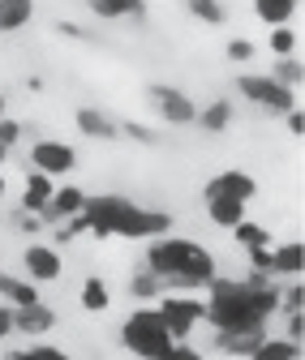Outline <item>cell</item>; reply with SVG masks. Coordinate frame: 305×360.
I'll use <instances>...</instances> for the list:
<instances>
[{
  "label": "cell",
  "instance_id": "obj_1",
  "mask_svg": "<svg viewBox=\"0 0 305 360\" xmlns=\"http://www.w3.org/2000/svg\"><path fill=\"white\" fill-rule=\"evenodd\" d=\"M211 300H206V318L215 326V335H241V330H258L271 313H280V283H263L249 288L245 279H220L211 283Z\"/></svg>",
  "mask_w": 305,
  "mask_h": 360
},
{
  "label": "cell",
  "instance_id": "obj_2",
  "mask_svg": "<svg viewBox=\"0 0 305 360\" xmlns=\"http://www.w3.org/2000/svg\"><path fill=\"white\" fill-rule=\"evenodd\" d=\"M147 270L163 288H206L215 279V257L185 236H159L147 249Z\"/></svg>",
  "mask_w": 305,
  "mask_h": 360
},
{
  "label": "cell",
  "instance_id": "obj_3",
  "mask_svg": "<svg viewBox=\"0 0 305 360\" xmlns=\"http://www.w3.org/2000/svg\"><path fill=\"white\" fill-rule=\"evenodd\" d=\"M120 343L134 352L138 360H159L172 347V335H168V326L159 318V309H138V313H129V318H125Z\"/></svg>",
  "mask_w": 305,
  "mask_h": 360
},
{
  "label": "cell",
  "instance_id": "obj_4",
  "mask_svg": "<svg viewBox=\"0 0 305 360\" xmlns=\"http://www.w3.org/2000/svg\"><path fill=\"white\" fill-rule=\"evenodd\" d=\"M237 90H241L249 103H258L263 112H271V116H288L297 108V90L280 86L271 73H241L237 77Z\"/></svg>",
  "mask_w": 305,
  "mask_h": 360
},
{
  "label": "cell",
  "instance_id": "obj_5",
  "mask_svg": "<svg viewBox=\"0 0 305 360\" xmlns=\"http://www.w3.org/2000/svg\"><path fill=\"white\" fill-rule=\"evenodd\" d=\"M168 228H172L168 210H147V206L129 202L120 223H116V236H125V240H159V236H168Z\"/></svg>",
  "mask_w": 305,
  "mask_h": 360
},
{
  "label": "cell",
  "instance_id": "obj_6",
  "mask_svg": "<svg viewBox=\"0 0 305 360\" xmlns=\"http://www.w3.org/2000/svg\"><path fill=\"white\" fill-rule=\"evenodd\" d=\"M159 318H163V326H168L172 343H185V339L194 335V326L206 318V304H202V300H194V296H163Z\"/></svg>",
  "mask_w": 305,
  "mask_h": 360
},
{
  "label": "cell",
  "instance_id": "obj_7",
  "mask_svg": "<svg viewBox=\"0 0 305 360\" xmlns=\"http://www.w3.org/2000/svg\"><path fill=\"white\" fill-rule=\"evenodd\" d=\"M125 198H116V193H104V198H86V206H82V219H86V232L91 236H116V223H120V214H125Z\"/></svg>",
  "mask_w": 305,
  "mask_h": 360
},
{
  "label": "cell",
  "instance_id": "obj_8",
  "mask_svg": "<svg viewBox=\"0 0 305 360\" xmlns=\"http://www.w3.org/2000/svg\"><path fill=\"white\" fill-rule=\"evenodd\" d=\"M30 163H35V172H43V176L56 180V176H69L77 167V150L69 142H56V138H39L30 146Z\"/></svg>",
  "mask_w": 305,
  "mask_h": 360
},
{
  "label": "cell",
  "instance_id": "obj_9",
  "mask_svg": "<svg viewBox=\"0 0 305 360\" xmlns=\"http://www.w3.org/2000/svg\"><path fill=\"white\" fill-rule=\"evenodd\" d=\"M147 95H151V103L159 108V116H163L168 124H177V129H181V124H194V120H198L194 99L181 95L177 86H159V82H155V86H147Z\"/></svg>",
  "mask_w": 305,
  "mask_h": 360
},
{
  "label": "cell",
  "instance_id": "obj_10",
  "mask_svg": "<svg viewBox=\"0 0 305 360\" xmlns=\"http://www.w3.org/2000/svg\"><path fill=\"white\" fill-rule=\"evenodd\" d=\"M22 270H26V279H30V283H56V279H61V270H65V262H61V253H56L52 245H26V253H22Z\"/></svg>",
  "mask_w": 305,
  "mask_h": 360
},
{
  "label": "cell",
  "instance_id": "obj_11",
  "mask_svg": "<svg viewBox=\"0 0 305 360\" xmlns=\"http://www.w3.org/2000/svg\"><path fill=\"white\" fill-rule=\"evenodd\" d=\"M258 193V180L249 172H220V176H211L206 180V198H237V202H249Z\"/></svg>",
  "mask_w": 305,
  "mask_h": 360
},
{
  "label": "cell",
  "instance_id": "obj_12",
  "mask_svg": "<svg viewBox=\"0 0 305 360\" xmlns=\"http://www.w3.org/2000/svg\"><path fill=\"white\" fill-rule=\"evenodd\" d=\"M52 326H56V313L43 304V300L30 304V309H13V330H22V335H35L39 339V335H48Z\"/></svg>",
  "mask_w": 305,
  "mask_h": 360
},
{
  "label": "cell",
  "instance_id": "obj_13",
  "mask_svg": "<svg viewBox=\"0 0 305 360\" xmlns=\"http://www.w3.org/2000/svg\"><path fill=\"white\" fill-rule=\"evenodd\" d=\"M52 193H56L52 176L30 172V176H26V189H22V210H26V214H43V210H48V202H52Z\"/></svg>",
  "mask_w": 305,
  "mask_h": 360
},
{
  "label": "cell",
  "instance_id": "obj_14",
  "mask_svg": "<svg viewBox=\"0 0 305 360\" xmlns=\"http://www.w3.org/2000/svg\"><path fill=\"white\" fill-rule=\"evenodd\" d=\"M82 206H86V193L73 189V185H61V189L52 193L48 210H43L39 219H73V214H82Z\"/></svg>",
  "mask_w": 305,
  "mask_h": 360
},
{
  "label": "cell",
  "instance_id": "obj_15",
  "mask_svg": "<svg viewBox=\"0 0 305 360\" xmlns=\"http://www.w3.org/2000/svg\"><path fill=\"white\" fill-rule=\"evenodd\" d=\"M35 18V0H0V34H18Z\"/></svg>",
  "mask_w": 305,
  "mask_h": 360
},
{
  "label": "cell",
  "instance_id": "obj_16",
  "mask_svg": "<svg viewBox=\"0 0 305 360\" xmlns=\"http://www.w3.org/2000/svg\"><path fill=\"white\" fill-rule=\"evenodd\" d=\"M73 124H77V133H86V138H95V142H108V138H116V124H112V120H108L99 108H77Z\"/></svg>",
  "mask_w": 305,
  "mask_h": 360
},
{
  "label": "cell",
  "instance_id": "obj_17",
  "mask_svg": "<svg viewBox=\"0 0 305 360\" xmlns=\"http://www.w3.org/2000/svg\"><path fill=\"white\" fill-rule=\"evenodd\" d=\"M0 296H5L13 309H30V304H39V288H35L30 279L5 275V270H0Z\"/></svg>",
  "mask_w": 305,
  "mask_h": 360
},
{
  "label": "cell",
  "instance_id": "obj_18",
  "mask_svg": "<svg viewBox=\"0 0 305 360\" xmlns=\"http://www.w3.org/2000/svg\"><path fill=\"white\" fill-rule=\"evenodd\" d=\"M263 339H267V330L258 326V330H241V335H220L215 343H220V352H228V356H241V360H249L258 347H263Z\"/></svg>",
  "mask_w": 305,
  "mask_h": 360
},
{
  "label": "cell",
  "instance_id": "obj_19",
  "mask_svg": "<svg viewBox=\"0 0 305 360\" xmlns=\"http://www.w3.org/2000/svg\"><path fill=\"white\" fill-rule=\"evenodd\" d=\"M95 18H147V0H86Z\"/></svg>",
  "mask_w": 305,
  "mask_h": 360
},
{
  "label": "cell",
  "instance_id": "obj_20",
  "mask_svg": "<svg viewBox=\"0 0 305 360\" xmlns=\"http://www.w3.org/2000/svg\"><path fill=\"white\" fill-rule=\"evenodd\" d=\"M301 266H305V249H301L297 240L271 249V275H275V279H280V275H301Z\"/></svg>",
  "mask_w": 305,
  "mask_h": 360
},
{
  "label": "cell",
  "instance_id": "obj_21",
  "mask_svg": "<svg viewBox=\"0 0 305 360\" xmlns=\"http://www.w3.org/2000/svg\"><path fill=\"white\" fill-rule=\"evenodd\" d=\"M206 210H211V223H220V228H237V223H245V202L237 198H206Z\"/></svg>",
  "mask_w": 305,
  "mask_h": 360
},
{
  "label": "cell",
  "instance_id": "obj_22",
  "mask_svg": "<svg viewBox=\"0 0 305 360\" xmlns=\"http://www.w3.org/2000/svg\"><path fill=\"white\" fill-rule=\"evenodd\" d=\"M254 13L267 26H288V18L297 13V0H254Z\"/></svg>",
  "mask_w": 305,
  "mask_h": 360
},
{
  "label": "cell",
  "instance_id": "obj_23",
  "mask_svg": "<svg viewBox=\"0 0 305 360\" xmlns=\"http://www.w3.org/2000/svg\"><path fill=\"white\" fill-rule=\"evenodd\" d=\"M194 124H202L206 133H224L228 124H232V103L228 99H215V103H206L202 112H198V120Z\"/></svg>",
  "mask_w": 305,
  "mask_h": 360
},
{
  "label": "cell",
  "instance_id": "obj_24",
  "mask_svg": "<svg viewBox=\"0 0 305 360\" xmlns=\"http://www.w3.org/2000/svg\"><path fill=\"white\" fill-rule=\"evenodd\" d=\"M249 360H301V347L288 343V339H263V347H258Z\"/></svg>",
  "mask_w": 305,
  "mask_h": 360
},
{
  "label": "cell",
  "instance_id": "obj_25",
  "mask_svg": "<svg viewBox=\"0 0 305 360\" xmlns=\"http://www.w3.org/2000/svg\"><path fill=\"white\" fill-rule=\"evenodd\" d=\"M82 309H86V313H104V309H108V283H104V279L91 275V279L82 283Z\"/></svg>",
  "mask_w": 305,
  "mask_h": 360
},
{
  "label": "cell",
  "instance_id": "obj_26",
  "mask_svg": "<svg viewBox=\"0 0 305 360\" xmlns=\"http://www.w3.org/2000/svg\"><path fill=\"white\" fill-rule=\"evenodd\" d=\"M280 86H288V90H297L301 86V77H305V69H301V60L297 56H280L275 60V73H271Z\"/></svg>",
  "mask_w": 305,
  "mask_h": 360
},
{
  "label": "cell",
  "instance_id": "obj_27",
  "mask_svg": "<svg viewBox=\"0 0 305 360\" xmlns=\"http://www.w3.org/2000/svg\"><path fill=\"white\" fill-rule=\"evenodd\" d=\"M185 5H189V13H194L198 22H206V26H220V22L228 18L220 0H185Z\"/></svg>",
  "mask_w": 305,
  "mask_h": 360
},
{
  "label": "cell",
  "instance_id": "obj_28",
  "mask_svg": "<svg viewBox=\"0 0 305 360\" xmlns=\"http://www.w3.org/2000/svg\"><path fill=\"white\" fill-rule=\"evenodd\" d=\"M271 52L280 56H297V30L292 26H271Z\"/></svg>",
  "mask_w": 305,
  "mask_h": 360
},
{
  "label": "cell",
  "instance_id": "obj_29",
  "mask_svg": "<svg viewBox=\"0 0 305 360\" xmlns=\"http://www.w3.org/2000/svg\"><path fill=\"white\" fill-rule=\"evenodd\" d=\"M5 360H69V352H61V347H52V343H35V347H26V352H9Z\"/></svg>",
  "mask_w": 305,
  "mask_h": 360
},
{
  "label": "cell",
  "instance_id": "obj_30",
  "mask_svg": "<svg viewBox=\"0 0 305 360\" xmlns=\"http://www.w3.org/2000/svg\"><path fill=\"white\" fill-rule=\"evenodd\" d=\"M232 236H237V245H245V249H254V245H271V236L258 228V223H237Z\"/></svg>",
  "mask_w": 305,
  "mask_h": 360
},
{
  "label": "cell",
  "instance_id": "obj_31",
  "mask_svg": "<svg viewBox=\"0 0 305 360\" xmlns=\"http://www.w3.org/2000/svg\"><path fill=\"white\" fill-rule=\"evenodd\" d=\"M129 292H134L138 300H147V296H159L163 292V283L151 275V270H147V275H134V283H129Z\"/></svg>",
  "mask_w": 305,
  "mask_h": 360
},
{
  "label": "cell",
  "instance_id": "obj_32",
  "mask_svg": "<svg viewBox=\"0 0 305 360\" xmlns=\"http://www.w3.org/2000/svg\"><path fill=\"white\" fill-rule=\"evenodd\" d=\"M301 304H305V288H301V283L280 288V309H284V313H301Z\"/></svg>",
  "mask_w": 305,
  "mask_h": 360
},
{
  "label": "cell",
  "instance_id": "obj_33",
  "mask_svg": "<svg viewBox=\"0 0 305 360\" xmlns=\"http://www.w3.org/2000/svg\"><path fill=\"white\" fill-rule=\"evenodd\" d=\"M245 257H249V266H254V270L271 275V245H254V249H245Z\"/></svg>",
  "mask_w": 305,
  "mask_h": 360
},
{
  "label": "cell",
  "instance_id": "obj_34",
  "mask_svg": "<svg viewBox=\"0 0 305 360\" xmlns=\"http://www.w3.org/2000/svg\"><path fill=\"white\" fill-rule=\"evenodd\" d=\"M18 138H22V124L18 120H5V116H0V146H18Z\"/></svg>",
  "mask_w": 305,
  "mask_h": 360
},
{
  "label": "cell",
  "instance_id": "obj_35",
  "mask_svg": "<svg viewBox=\"0 0 305 360\" xmlns=\"http://www.w3.org/2000/svg\"><path fill=\"white\" fill-rule=\"evenodd\" d=\"M159 360H202V352H198V347H189V343H172Z\"/></svg>",
  "mask_w": 305,
  "mask_h": 360
},
{
  "label": "cell",
  "instance_id": "obj_36",
  "mask_svg": "<svg viewBox=\"0 0 305 360\" xmlns=\"http://www.w3.org/2000/svg\"><path fill=\"white\" fill-rule=\"evenodd\" d=\"M249 56H254V43H249V39H232V43H228V60L245 65Z\"/></svg>",
  "mask_w": 305,
  "mask_h": 360
},
{
  "label": "cell",
  "instance_id": "obj_37",
  "mask_svg": "<svg viewBox=\"0 0 305 360\" xmlns=\"http://www.w3.org/2000/svg\"><path fill=\"white\" fill-rule=\"evenodd\" d=\"M120 129H125V133H129L134 142H155V129H147V124H134V120H125Z\"/></svg>",
  "mask_w": 305,
  "mask_h": 360
},
{
  "label": "cell",
  "instance_id": "obj_38",
  "mask_svg": "<svg viewBox=\"0 0 305 360\" xmlns=\"http://www.w3.org/2000/svg\"><path fill=\"white\" fill-rule=\"evenodd\" d=\"M301 335H305V318H301V313H288V343L301 347Z\"/></svg>",
  "mask_w": 305,
  "mask_h": 360
},
{
  "label": "cell",
  "instance_id": "obj_39",
  "mask_svg": "<svg viewBox=\"0 0 305 360\" xmlns=\"http://www.w3.org/2000/svg\"><path fill=\"white\" fill-rule=\"evenodd\" d=\"M18 228H22V232H39L43 223H39V214H26V210H22V214H18Z\"/></svg>",
  "mask_w": 305,
  "mask_h": 360
},
{
  "label": "cell",
  "instance_id": "obj_40",
  "mask_svg": "<svg viewBox=\"0 0 305 360\" xmlns=\"http://www.w3.org/2000/svg\"><path fill=\"white\" fill-rule=\"evenodd\" d=\"M9 330H13V309H9V304H0V339H5Z\"/></svg>",
  "mask_w": 305,
  "mask_h": 360
},
{
  "label": "cell",
  "instance_id": "obj_41",
  "mask_svg": "<svg viewBox=\"0 0 305 360\" xmlns=\"http://www.w3.org/2000/svg\"><path fill=\"white\" fill-rule=\"evenodd\" d=\"M284 120H288V133H301V129H305V116H301V108H292Z\"/></svg>",
  "mask_w": 305,
  "mask_h": 360
},
{
  "label": "cell",
  "instance_id": "obj_42",
  "mask_svg": "<svg viewBox=\"0 0 305 360\" xmlns=\"http://www.w3.org/2000/svg\"><path fill=\"white\" fill-rule=\"evenodd\" d=\"M56 30H61V34H69V39H82V26H69V22H61Z\"/></svg>",
  "mask_w": 305,
  "mask_h": 360
},
{
  "label": "cell",
  "instance_id": "obj_43",
  "mask_svg": "<svg viewBox=\"0 0 305 360\" xmlns=\"http://www.w3.org/2000/svg\"><path fill=\"white\" fill-rule=\"evenodd\" d=\"M5 159H9V150H5V146H0V163H5Z\"/></svg>",
  "mask_w": 305,
  "mask_h": 360
},
{
  "label": "cell",
  "instance_id": "obj_44",
  "mask_svg": "<svg viewBox=\"0 0 305 360\" xmlns=\"http://www.w3.org/2000/svg\"><path fill=\"white\" fill-rule=\"evenodd\" d=\"M0 198H5V176H0Z\"/></svg>",
  "mask_w": 305,
  "mask_h": 360
},
{
  "label": "cell",
  "instance_id": "obj_45",
  "mask_svg": "<svg viewBox=\"0 0 305 360\" xmlns=\"http://www.w3.org/2000/svg\"><path fill=\"white\" fill-rule=\"evenodd\" d=\"M0 116H5V95H0Z\"/></svg>",
  "mask_w": 305,
  "mask_h": 360
}]
</instances>
